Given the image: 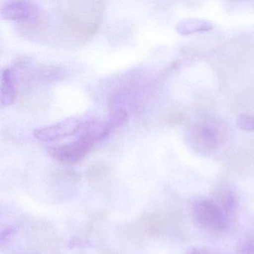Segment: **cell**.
<instances>
[{"label":"cell","instance_id":"obj_11","mask_svg":"<svg viewBox=\"0 0 254 254\" xmlns=\"http://www.w3.org/2000/svg\"><path fill=\"white\" fill-rule=\"evenodd\" d=\"M200 136L202 142L207 148H215L218 145V139L216 130L209 126H204L200 130Z\"/></svg>","mask_w":254,"mask_h":254},{"label":"cell","instance_id":"obj_7","mask_svg":"<svg viewBox=\"0 0 254 254\" xmlns=\"http://www.w3.org/2000/svg\"><path fill=\"white\" fill-rule=\"evenodd\" d=\"M17 97L15 75L9 68L3 69L1 73V106L12 105Z\"/></svg>","mask_w":254,"mask_h":254},{"label":"cell","instance_id":"obj_6","mask_svg":"<svg viewBox=\"0 0 254 254\" xmlns=\"http://www.w3.org/2000/svg\"><path fill=\"white\" fill-rule=\"evenodd\" d=\"M112 130L108 126V122L91 119L81 121L75 129L73 136L76 139H84L96 145L97 142L108 138Z\"/></svg>","mask_w":254,"mask_h":254},{"label":"cell","instance_id":"obj_8","mask_svg":"<svg viewBox=\"0 0 254 254\" xmlns=\"http://www.w3.org/2000/svg\"><path fill=\"white\" fill-rule=\"evenodd\" d=\"M52 182L53 185L57 186L62 191L68 190L74 191L78 184V177L77 174L71 169H56L52 172Z\"/></svg>","mask_w":254,"mask_h":254},{"label":"cell","instance_id":"obj_15","mask_svg":"<svg viewBox=\"0 0 254 254\" xmlns=\"http://www.w3.org/2000/svg\"><path fill=\"white\" fill-rule=\"evenodd\" d=\"M242 254H254V241H248L242 248Z\"/></svg>","mask_w":254,"mask_h":254},{"label":"cell","instance_id":"obj_4","mask_svg":"<svg viewBox=\"0 0 254 254\" xmlns=\"http://www.w3.org/2000/svg\"><path fill=\"white\" fill-rule=\"evenodd\" d=\"M194 215L199 224L209 228L221 230L227 225V212L209 200H201L194 204Z\"/></svg>","mask_w":254,"mask_h":254},{"label":"cell","instance_id":"obj_2","mask_svg":"<svg viewBox=\"0 0 254 254\" xmlns=\"http://www.w3.org/2000/svg\"><path fill=\"white\" fill-rule=\"evenodd\" d=\"M1 16L7 20L20 23H36L44 16L36 4L27 1L7 2L1 8Z\"/></svg>","mask_w":254,"mask_h":254},{"label":"cell","instance_id":"obj_16","mask_svg":"<svg viewBox=\"0 0 254 254\" xmlns=\"http://www.w3.org/2000/svg\"><path fill=\"white\" fill-rule=\"evenodd\" d=\"M190 254H205L203 251H200V250L198 249H193L191 252L190 253Z\"/></svg>","mask_w":254,"mask_h":254},{"label":"cell","instance_id":"obj_1","mask_svg":"<svg viewBox=\"0 0 254 254\" xmlns=\"http://www.w3.org/2000/svg\"><path fill=\"white\" fill-rule=\"evenodd\" d=\"M103 1L56 2V35L64 46L82 45L96 35L105 14Z\"/></svg>","mask_w":254,"mask_h":254},{"label":"cell","instance_id":"obj_13","mask_svg":"<svg viewBox=\"0 0 254 254\" xmlns=\"http://www.w3.org/2000/svg\"><path fill=\"white\" fill-rule=\"evenodd\" d=\"M238 127L244 130L254 131V116L242 115L238 118Z\"/></svg>","mask_w":254,"mask_h":254},{"label":"cell","instance_id":"obj_9","mask_svg":"<svg viewBox=\"0 0 254 254\" xmlns=\"http://www.w3.org/2000/svg\"><path fill=\"white\" fill-rule=\"evenodd\" d=\"M213 28L212 23L206 20L197 19H186L181 20L176 26L178 33L182 35H190L197 32H206Z\"/></svg>","mask_w":254,"mask_h":254},{"label":"cell","instance_id":"obj_3","mask_svg":"<svg viewBox=\"0 0 254 254\" xmlns=\"http://www.w3.org/2000/svg\"><path fill=\"white\" fill-rule=\"evenodd\" d=\"M95 144L82 139L48 148L51 157L64 164H75L83 160L94 148Z\"/></svg>","mask_w":254,"mask_h":254},{"label":"cell","instance_id":"obj_14","mask_svg":"<svg viewBox=\"0 0 254 254\" xmlns=\"http://www.w3.org/2000/svg\"><path fill=\"white\" fill-rule=\"evenodd\" d=\"M14 232H15V229L13 228V227H8V228L5 229L4 231H2L1 238H0L1 245H3L6 241H8L11 238V236H13Z\"/></svg>","mask_w":254,"mask_h":254},{"label":"cell","instance_id":"obj_5","mask_svg":"<svg viewBox=\"0 0 254 254\" xmlns=\"http://www.w3.org/2000/svg\"><path fill=\"white\" fill-rule=\"evenodd\" d=\"M81 122L78 118L71 117L56 124L35 129L33 135L38 140L43 142H51L66 136H73L75 129Z\"/></svg>","mask_w":254,"mask_h":254},{"label":"cell","instance_id":"obj_10","mask_svg":"<svg viewBox=\"0 0 254 254\" xmlns=\"http://www.w3.org/2000/svg\"><path fill=\"white\" fill-rule=\"evenodd\" d=\"M128 120V114L126 108H114L111 110L108 124L114 130L123 126Z\"/></svg>","mask_w":254,"mask_h":254},{"label":"cell","instance_id":"obj_12","mask_svg":"<svg viewBox=\"0 0 254 254\" xmlns=\"http://www.w3.org/2000/svg\"><path fill=\"white\" fill-rule=\"evenodd\" d=\"M110 166L106 163H95L87 169V178L91 181H99L109 172Z\"/></svg>","mask_w":254,"mask_h":254}]
</instances>
